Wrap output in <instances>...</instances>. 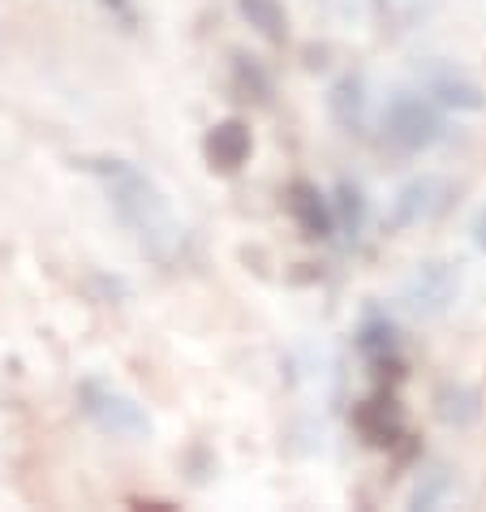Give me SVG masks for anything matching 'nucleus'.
Wrapping results in <instances>:
<instances>
[{
	"mask_svg": "<svg viewBox=\"0 0 486 512\" xmlns=\"http://www.w3.org/2000/svg\"><path fill=\"white\" fill-rule=\"evenodd\" d=\"M400 293H405V306L418 319H439V315H448V306L456 302V293H461V276H456L452 263L426 259V263H418L409 272V280H405V289Z\"/></svg>",
	"mask_w": 486,
	"mask_h": 512,
	"instance_id": "obj_7",
	"label": "nucleus"
},
{
	"mask_svg": "<svg viewBox=\"0 0 486 512\" xmlns=\"http://www.w3.org/2000/svg\"><path fill=\"white\" fill-rule=\"evenodd\" d=\"M254 155V130L241 117H224L203 134V160L216 177H237Z\"/></svg>",
	"mask_w": 486,
	"mask_h": 512,
	"instance_id": "obj_10",
	"label": "nucleus"
},
{
	"mask_svg": "<svg viewBox=\"0 0 486 512\" xmlns=\"http://www.w3.org/2000/svg\"><path fill=\"white\" fill-rule=\"evenodd\" d=\"M349 422H353L357 439H362L366 448H379V452L396 448L400 439L409 435L405 409H400V396H396V383H379L370 396H362V401L353 405Z\"/></svg>",
	"mask_w": 486,
	"mask_h": 512,
	"instance_id": "obj_5",
	"label": "nucleus"
},
{
	"mask_svg": "<svg viewBox=\"0 0 486 512\" xmlns=\"http://www.w3.org/2000/svg\"><path fill=\"white\" fill-rule=\"evenodd\" d=\"M469 237H474V246L486 254V203L478 207V216H474V224H469Z\"/></svg>",
	"mask_w": 486,
	"mask_h": 512,
	"instance_id": "obj_18",
	"label": "nucleus"
},
{
	"mask_svg": "<svg viewBox=\"0 0 486 512\" xmlns=\"http://www.w3.org/2000/svg\"><path fill=\"white\" fill-rule=\"evenodd\" d=\"M418 82H422V91L435 99V104H443L448 112H482L486 108V91H482V82L474 74H465L461 65H452V61H422L418 65Z\"/></svg>",
	"mask_w": 486,
	"mask_h": 512,
	"instance_id": "obj_8",
	"label": "nucleus"
},
{
	"mask_svg": "<svg viewBox=\"0 0 486 512\" xmlns=\"http://www.w3.org/2000/svg\"><path fill=\"white\" fill-rule=\"evenodd\" d=\"M228 87H233L237 99H246V104L267 108L271 95H276V78H271V69L259 56L237 48V52H228Z\"/></svg>",
	"mask_w": 486,
	"mask_h": 512,
	"instance_id": "obj_13",
	"label": "nucleus"
},
{
	"mask_svg": "<svg viewBox=\"0 0 486 512\" xmlns=\"http://www.w3.org/2000/svg\"><path fill=\"white\" fill-rule=\"evenodd\" d=\"M78 168L104 181L112 211L142 241V250H151L155 259H168L177 250L181 229H177L173 211H168V198L138 164L117 160V155H87V160H78Z\"/></svg>",
	"mask_w": 486,
	"mask_h": 512,
	"instance_id": "obj_1",
	"label": "nucleus"
},
{
	"mask_svg": "<svg viewBox=\"0 0 486 512\" xmlns=\"http://www.w3.org/2000/svg\"><path fill=\"white\" fill-rule=\"evenodd\" d=\"M327 117L340 134L362 138L370 130V87L362 74H340L332 87H327Z\"/></svg>",
	"mask_w": 486,
	"mask_h": 512,
	"instance_id": "obj_11",
	"label": "nucleus"
},
{
	"mask_svg": "<svg viewBox=\"0 0 486 512\" xmlns=\"http://www.w3.org/2000/svg\"><path fill=\"white\" fill-rule=\"evenodd\" d=\"M78 409H82V418H87L99 435H108V439H151L155 431V422L151 414L142 409L130 392H121L117 383H108V379H78Z\"/></svg>",
	"mask_w": 486,
	"mask_h": 512,
	"instance_id": "obj_3",
	"label": "nucleus"
},
{
	"mask_svg": "<svg viewBox=\"0 0 486 512\" xmlns=\"http://www.w3.org/2000/svg\"><path fill=\"white\" fill-rule=\"evenodd\" d=\"M456 203V186L439 173H422V177H409L405 186L392 194V216H388V229L392 233H405V229H422V224H435L439 216H448Z\"/></svg>",
	"mask_w": 486,
	"mask_h": 512,
	"instance_id": "obj_4",
	"label": "nucleus"
},
{
	"mask_svg": "<svg viewBox=\"0 0 486 512\" xmlns=\"http://www.w3.org/2000/svg\"><path fill=\"white\" fill-rule=\"evenodd\" d=\"M134 508H155V512H168V508H173V504H168V500H130Z\"/></svg>",
	"mask_w": 486,
	"mask_h": 512,
	"instance_id": "obj_19",
	"label": "nucleus"
},
{
	"mask_svg": "<svg viewBox=\"0 0 486 512\" xmlns=\"http://www.w3.org/2000/svg\"><path fill=\"white\" fill-rule=\"evenodd\" d=\"M353 345H357V358L375 371L379 383H400L405 379V345H400L396 323L383 315V310H366V315L357 319Z\"/></svg>",
	"mask_w": 486,
	"mask_h": 512,
	"instance_id": "obj_6",
	"label": "nucleus"
},
{
	"mask_svg": "<svg viewBox=\"0 0 486 512\" xmlns=\"http://www.w3.org/2000/svg\"><path fill=\"white\" fill-rule=\"evenodd\" d=\"M452 487H456L452 465L448 461H426L418 469V478H413L409 495H405V508H439L452 495Z\"/></svg>",
	"mask_w": 486,
	"mask_h": 512,
	"instance_id": "obj_15",
	"label": "nucleus"
},
{
	"mask_svg": "<svg viewBox=\"0 0 486 512\" xmlns=\"http://www.w3.org/2000/svg\"><path fill=\"white\" fill-rule=\"evenodd\" d=\"M99 5L121 31H138V0H99Z\"/></svg>",
	"mask_w": 486,
	"mask_h": 512,
	"instance_id": "obj_17",
	"label": "nucleus"
},
{
	"mask_svg": "<svg viewBox=\"0 0 486 512\" xmlns=\"http://www.w3.org/2000/svg\"><path fill=\"white\" fill-rule=\"evenodd\" d=\"M443 104H435L426 91H396L379 117L383 147L396 155H422L448 134V117Z\"/></svg>",
	"mask_w": 486,
	"mask_h": 512,
	"instance_id": "obj_2",
	"label": "nucleus"
},
{
	"mask_svg": "<svg viewBox=\"0 0 486 512\" xmlns=\"http://www.w3.org/2000/svg\"><path fill=\"white\" fill-rule=\"evenodd\" d=\"M237 13L271 48L289 44V5H284V0H237Z\"/></svg>",
	"mask_w": 486,
	"mask_h": 512,
	"instance_id": "obj_14",
	"label": "nucleus"
},
{
	"mask_svg": "<svg viewBox=\"0 0 486 512\" xmlns=\"http://www.w3.org/2000/svg\"><path fill=\"white\" fill-rule=\"evenodd\" d=\"M284 211H289V220L297 224V233L306 241L336 237V203H332V194L319 190L314 181L293 177L289 186H284Z\"/></svg>",
	"mask_w": 486,
	"mask_h": 512,
	"instance_id": "obj_9",
	"label": "nucleus"
},
{
	"mask_svg": "<svg viewBox=\"0 0 486 512\" xmlns=\"http://www.w3.org/2000/svg\"><path fill=\"white\" fill-rule=\"evenodd\" d=\"M332 203H336V233L345 241H357L366 233V220H370V203H366L362 186H353V181H336Z\"/></svg>",
	"mask_w": 486,
	"mask_h": 512,
	"instance_id": "obj_16",
	"label": "nucleus"
},
{
	"mask_svg": "<svg viewBox=\"0 0 486 512\" xmlns=\"http://www.w3.org/2000/svg\"><path fill=\"white\" fill-rule=\"evenodd\" d=\"M431 414L448 426V431H469V426L482 418V392L474 383L448 379V383H439L431 396Z\"/></svg>",
	"mask_w": 486,
	"mask_h": 512,
	"instance_id": "obj_12",
	"label": "nucleus"
}]
</instances>
